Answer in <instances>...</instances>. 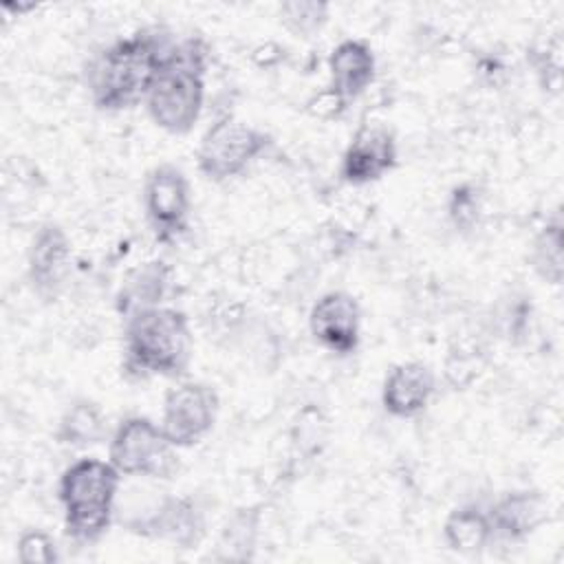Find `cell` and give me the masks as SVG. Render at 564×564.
Wrapping results in <instances>:
<instances>
[{"mask_svg":"<svg viewBox=\"0 0 564 564\" xmlns=\"http://www.w3.org/2000/svg\"><path fill=\"white\" fill-rule=\"evenodd\" d=\"M161 423L132 414L123 419L108 445V460L121 476L170 480L178 471V456Z\"/></svg>","mask_w":564,"mask_h":564,"instance_id":"cell-5","label":"cell"},{"mask_svg":"<svg viewBox=\"0 0 564 564\" xmlns=\"http://www.w3.org/2000/svg\"><path fill=\"white\" fill-rule=\"evenodd\" d=\"M170 284L172 269L163 260H150L139 264L134 271L128 273L119 289L117 308L121 317H128L150 306H161L170 293Z\"/></svg>","mask_w":564,"mask_h":564,"instance_id":"cell-16","label":"cell"},{"mask_svg":"<svg viewBox=\"0 0 564 564\" xmlns=\"http://www.w3.org/2000/svg\"><path fill=\"white\" fill-rule=\"evenodd\" d=\"M106 432L108 421L101 405L90 399H77L59 416L55 436L62 445L86 449L99 445L106 438Z\"/></svg>","mask_w":564,"mask_h":564,"instance_id":"cell-18","label":"cell"},{"mask_svg":"<svg viewBox=\"0 0 564 564\" xmlns=\"http://www.w3.org/2000/svg\"><path fill=\"white\" fill-rule=\"evenodd\" d=\"M278 15H280L282 26L286 31H291L293 35L313 37L328 22L330 7L326 2H317V0H291V2H282L278 7Z\"/></svg>","mask_w":564,"mask_h":564,"instance_id":"cell-20","label":"cell"},{"mask_svg":"<svg viewBox=\"0 0 564 564\" xmlns=\"http://www.w3.org/2000/svg\"><path fill=\"white\" fill-rule=\"evenodd\" d=\"M258 520L260 516L256 509H242L227 522L218 544L225 560L251 557V551L256 549V538H258Z\"/></svg>","mask_w":564,"mask_h":564,"instance_id":"cell-21","label":"cell"},{"mask_svg":"<svg viewBox=\"0 0 564 564\" xmlns=\"http://www.w3.org/2000/svg\"><path fill=\"white\" fill-rule=\"evenodd\" d=\"M209 48L203 37H176L148 97L152 123L170 134H187L205 106V73Z\"/></svg>","mask_w":564,"mask_h":564,"instance_id":"cell-3","label":"cell"},{"mask_svg":"<svg viewBox=\"0 0 564 564\" xmlns=\"http://www.w3.org/2000/svg\"><path fill=\"white\" fill-rule=\"evenodd\" d=\"M218 408V394L209 383L178 381L163 397L161 427L174 447H192L212 432Z\"/></svg>","mask_w":564,"mask_h":564,"instance_id":"cell-8","label":"cell"},{"mask_svg":"<svg viewBox=\"0 0 564 564\" xmlns=\"http://www.w3.org/2000/svg\"><path fill=\"white\" fill-rule=\"evenodd\" d=\"M562 220L555 214L553 220L535 234L531 247V264L535 273L549 284H560L564 275V258H562Z\"/></svg>","mask_w":564,"mask_h":564,"instance_id":"cell-19","label":"cell"},{"mask_svg":"<svg viewBox=\"0 0 564 564\" xmlns=\"http://www.w3.org/2000/svg\"><path fill=\"white\" fill-rule=\"evenodd\" d=\"M121 474L110 460L95 456L73 460L59 476L57 498L66 535L77 544H93L106 535L115 518Z\"/></svg>","mask_w":564,"mask_h":564,"instance_id":"cell-4","label":"cell"},{"mask_svg":"<svg viewBox=\"0 0 564 564\" xmlns=\"http://www.w3.org/2000/svg\"><path fill=\"white\" fill-rule=\"evenodd\" d=\"M194 352L189 317L174 306H150L123 317V368L134 377H183Z\"/></svg>","mask_w":564,"mask_h":564,"instance_id":"cell-2","label":"cell"},{"mask_svg":"<svg viewBox=\"0 0 564 564\" xmlns=\"http://www.w3.org/2000/svg\"><path fill=\"white\" fill-rule=\"evenodd\" d=\"M308 330L313 339L337 357H350L361 341V308L348 291H326L308 311Z\"/></svg>","mask_w":564,"mask_h":564,"instance_id":"cell-10","label":"cell"},{"mask_svg":"<svg viewBox=\"0 0 564 564\" xmlns=\"http://www.w3.org/2000/svg\"><path fill=\"white\" fill-rule=\"evenodd\" d=\"M436 392L434 370L423 361H401L381 386V405L394 419H414L427 410Z\"/></svg>","mask_w":564,"mask_h":564,"instance_id":"cell-13","label":"cell"},{"mask_svg":"<svg viewBox=\"0 0 564 564\" xmlns=\"http://www.w3.org/2000/svg\"><path fill=\"white\" fill-rule=\"evenodd\" d=\"M15 553L22 564H53L59 560L57 542L44 529L22 531L15 544Z\"/></svg>","mask_w":564,"mask_h":564,"instance_id":"cell-23","label":"cell"},{"mask_svg":"<svg viewBox=\"0 0 564 564\" xmlns=\"http://www.w3.org/2000/svg\"><path fill=\"white\" fill-rule=\"evenodd\" d=\"M130 531L170 542L178 549H194L205 535V516L189 496H161L141 516L126 520Z\"/></svg>","mask_w":564,"mask_h":564,"instance_id":"cell-9","label":"cell"},{"mask_svg":"<svg viewBox=\"0 0 564 564\" xmlns=\"http://www.w3.org/2000/svg\"><path fill=\"white\" fill-rule=\"evenodd\" d=\"M445 544L460 555H476L491 544L494 531L487 507L460 505L443 522Z\"/></svg>","mask_w":564,"mask_h":564,"instance_id":"cell-17","label":"cell"},{"mask_svg":"<svg viewBox=\"0 0 564 564\" xmlns=\"http://www.w3.org/2000/svg\"><path fill=\"white\" fill-rule=\"evenodd\" d=\"M489 522L494 540L522 542L540 524L546 522L549 502L542 494L531 489H516L498 496L489 507Z\"/></svg>","mask_w":564,"mask_h":564,"instance_id":"cell-15","label":"cell"},{"mask_svg":"<svg viewBox=\"0 0 564 564\" xmlns=\"http://www.w3.org/2000/svg\"><path fill=\"white\" fill-rule=\"evenodd\" d=\"M269 145L271 137L264 130L225 115L200 137L196 167L207 181L223 183L242 174Z\"/></svg>","mask_w":564,"mask_h":564,"instance_id":"cell-6","label":"cell"},{"mask_svg":"<svg viewBox=\"0 0 564 564\" xmlns=\"http://www.w3.org/2000/svg\"><path fill=\"white\" fill-rule=\"evenodd\" d=\"M447 216L456 231L469 234L480 225L482 218V194L476 183H460L449 192Z\"/></svg>","mask_w":564,"mask_h":564,"instance_id":"cell-22","label":"cell"},{"mask_svg":"<svg viewBox=\"0 0 564 564\" xmlns=\"http://www.w3.org/2000/svg\"><path fill=\"white\" fill-rule=\"evenodd\" d=\"M143 209L156 242L172 245L189 227V181L174 163L154 165L143 183Z\"/></svg>","mask_w":564,"mask_h":564,"instance_id":"cell-7","label":"cell"},{"mask_svg":"<svg viewBox=\"0 0 564 564\" xmlns=\"http://www.w3.org/2000/svg\"><path fill=\"white\" fill-rule=\"evenodd\" d=\"M163 26H145L108 44L88 68V90L104 112L130 110L145 97L174 44Z\"/></svg>","mask_w":564,"mask_h":564,"instance_id":"cell-1","label":"cell"},{"mask_svg":"<svg viewBox=\"0 0 564 564\" xmlns=\"http://www.w3.org/2000/svg\"><path fill=\"white\" fill-rule=\"evenodd\" d=\"M397 161L394 134L381 123H361L341 154L339 176L348 185H368L390 174Z\"/></svg>","mask_w":564,"mask_h":564,"instance_id":"cell-11","label":"cell"},{"mask_svg":"<svg viewBox=\"0 0 564 564\" xmlns=\"http://www.w3.org/2000/svg\"><path fill=\"white\" fill-rule=\"evenodd\" d=\"M377 75V57L366 40L348 37L328 53V86L326 90L344 106L359 99Z\"/></svg>","mask_w":564,"mask_h":564,"instance_id":"cell-14","label":"cell"},{"mask_svg":"<svg viewBox=\"0 0 564 564\" xmlns=\"http://www.w3.org/2000/svg\"><path fill=\"white\" fill-rule=\"evenodd\" d=\"M73 249L68 234L57 223H44L31 238L26 251V278L44 300H55L70 275Z\"/></svg>","mask_w":564,"mask_h":564,"instance_id":"cell-12","label":"cell"}]
</instances>
